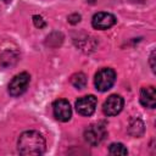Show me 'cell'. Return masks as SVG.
<instances>
[{
	"label": "cell",
	"instance_id": "8",
	"mask_svg": "<svg viewBox=\"0 0 156 156\" xmlns=\"http://www.w3.org/2000/svg\"><path fill=\"white\" fill-rule=\"evenodd\" d=\"M116 23V17L108 12H98L93 16L91 24L96 29H107Z\"/></svg>",
	"mask_w": 156,
	"mask_h": 156
},
{
	"label": "cell",
	"instance_id": "3",
	"mask_svg": "<svg viewBox=\"0 0 156 156\" xmlns=\"http://www.w3.org/2000/svg\"><path fill=\"white\" fill-rule=\"evenodd\" d=\"M30 76L27 72H22L12 78V80L9 84V94L11 96H20L22 95L29 84Z\"/></svg>",
	"mask_w": 156,
	"mask_h": 156
},
{
	"label": "cell",
	"instance_id": "12",
	"mask_svg": "<svg viewBox=\"0 0 156 156\" xmlns=\"http://www.w3.org/2000/svg\"><path fill=\"white\" fill-rule=\"evenodd\" d=\"M108 152H110L111 155H113V156L127 155V154H128L126 146H124L123 144H121V143H113V144H111L110 147H108Z\"/></svg>",
	"mask_w": 156,
	"mask_h": 156
},
{
	"label": "cell",
	"instance_id": "4",
	"mask_svg": "<svg viewBox=\"0 0 156 156\" xmlns=\"http://www.w3.org/2000/svg\"><path fill=\"white\" fill-rule=\"evenodd\" d=\"M105 136H106V129L102 124H90L84 130L85 140L93 146L99 145L105 139Z\"/></svg>",
	"mask_w": 156,
	"mask_h": 156
},
{
	"label": "cell",
	"instance_id": "16",
	"mask_svg": "<svg viewBox=\"0 0 156 156\" xmlns=\"http://www.w3.org/2000/svg\"><path fill=\"white\" fill-rule=\"evenodd\" d=\"M2 1H4V2H5V4H10V2H11V1H12V0H2Z\"/></svg>",
	"mask_w": 156,
	"mask_h": 156
},
{
	"label": "cell",
	"instance_id": "5",
	"mask_svg": "<svg viewBox=\"0 0 156 156\" xmlns=\"http://www.w3.org/2000/svg\"><path fill=\"white\" fill-rule=\"evenodd\" d=\"M96 98L94 95H87L76 101V110L82 116H91L96 108Z\"/></svg>",
	"mask_w": 156,
	"mask_h": 156
},
{
	"label": "cell",
	"instance_id": "6",
	"mask_svg": "<svg viewBox=\"0 0 156 156\" xmlns=\"http://www.w3.org/2000/svg\"><path fill=\"white\" fill-rule=\"evenodd\" d=\"M123 98L117 95V94H113V95H110L106 101L104 102V106H102V110H104V113L106 116H116L118 115L122 108H123Z\"/></svg>",
	"mask_w": 156,
	"mask_h": 156
},
{
	"label": "cell",
	"instance_id": "11",
	"mask_svg": "<svg viewBox=\"0 0 156 156\" xmlns=\"http://www.w3.org/2000/svg\"><path fill=\"white\" fill-rule=\"evenodd\" d=\"M71 83L76 89H84L87 85V77L82 72L76 73L71 77Z\"/></svg>",
	"mask_w": 156,
	"mask_h": 156
},
{
	"label": "cell",
	"instance_id": "2",
	"mask_svg": "<svg viewBox=\"0 0 156 156\" xmlns=\"http://www.w3.org/2000/svg\"><path fill=\"white\" fill-rule=\"evenodd\" d=\"M116 80V72L112 68H101L95 74V87L99 91H107Z\"/></svg>",
	"mask_w": 156,
	"mask_h": 156
},
{
	"label": "cell",
	"instance_id": "9",
	"mask_svg": "<svg viewBox=\"0 0 156 156\" xmlns=\"http://www.w3.org/2000/svg\"><path fill=\"white\" fill-rule=\"evenodd\" d=\"M140 102L143 106L154 108L156 106V90L154 87H144L140 90Z\"/></svg>",
	"mask_w": 156,
	"mask_h": 156
},
{
	"label": "cell",
	"instance_id": "7",
	"mask_svg": "<svg viewBox=\"0 0 156 156\" xmlns=\"http://www.w3.org/2000/svg\"><path fill=\"white\" fill-rule=\"evenodd\" d=\"M52 110H54V116L56 117V119H58L61 122H67L71 119L72 108L67 100H65V99L56 100L52 105Z\"/></svg>",
	"mask_w": 156,
	"mask_h": 156
},
{
	"label": "cell",
	"instance_id": "13",
	"mask_svg": "<svg viewBox=\"0 0 156 156\" xmlns=\"http://www.w3.org/2000/svg\"><path fill=\"white\" fill-rule=\"evenodd\" d=\"M33 22H34L35 27H38V28H43V27H45V21L43 20L41 16H38V15L33 16Z\"/></svg>",
	"mask_w": 156,
	"mask_h": 156
},
{
	"label": "cell",
	"instance_id": "1",
	"mask_svg": "<svg viewBox=\"0 0 156 156\" xmlns=\"http://www.w3.org/2000/svg\"><path fill=\"white\" fill-rule=\"evenodd\" d=\"M45 139L35 130L23 132L18 138V152L21 155H41L45 151Z\"/></svg>",
	"mask_w": 156,
	"mask_h": 156
},
{
	"label": "cell",
	"instance_id": "10",
	"mask_svg": "<svg viewBox=\"0 0 156 156\" xmlns=\"http://www.w3.org/2000/svg\"><path fill=\"white\" fill-rule=\"evenodd\" d=\"M128 132L130 135H133L134 138H139L143 135L144 133V123L141 119L139 118H133L129 122V127H128Z\"/></svg>",
	"mask_w": 156,
	"mask_h": 156
},
{
	"label": "cell",
	"instance_id": "14",
	"mask_svg": "<svg viewBox=\"0 0 156 156\" xmlns=\"http://www.w3.org/2000/svg\"><path fill=\"white\" fill-rule=\"evenodd\" d=\"M79 21H80V15H78V13H73V15L68 16V22L72 23V24H76Z\"/></svg>",
	"mask_w": 156,
	"mask_h": 156
},
{
	"label": "cell",
	"instance_id": "15",
	"mask_svg": "<svg viewBox=\"0 0 156 156\" xmlns=\"http://www.w3.org/2000/svg\"><path fill=\"white\" fill-rule=\"evenodd\" d=\"M154 58H155V51L151 52V56H150V63H151V69L155 71V65H154Z\"/></svg>",
	"mask_w": 156,
	"mask_h": 156
}]
</instances>
